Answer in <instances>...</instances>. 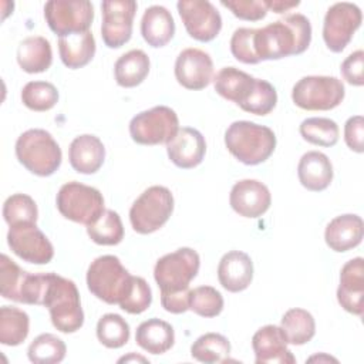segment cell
<instances>
[{
	"label": "cell",
	"instance_id": "obj_5",
	"mask_svg": "<svg viewBox=\"0 0 364 364\" xmlns=\"http://www.w3.org/2000/svg\"><path fill=\"white\" fill-rule=\"evenodd\" d=\"M173 212V195L166 186L154 185L145 189L129 209V222L139 235L161 229Z\"/></svg>",
	"mask_w": 364,
	"mask_h": 364
},
{
	"label": "cell",
	"instance_id": "obj_36",
	"mask_svg": "<svg viewBox=\"0 0 364 364\" xmlns=\"http://www.w3.org/2000/svg\"><path fill=\"white\" fill-rule=\"evenodd\" d=\"M65 353H67L65 343L60 337L51 333H43L37 336L31 341L27 350L28 360L34 364L61 363L65 357Z\"/></svg>",
	"mask_w": 364,
	"mask_h": 364
},
{
	"label": "cell",
	"instance_id": "obj_50",
	"mask_svg": "<svg viewBox=\"0 0 364 364\" xmlns=\"http://www.w3.org/2000/svg\"><path fill=\"white\" fill-rule=\"evenodd\" d=\"M131 360H136V361H146V358H144V357H139V355H134V354H131V355H128V357H122V358H119L118 361L119 363H122V361H131Z\"/></svg>",
	"mask_w": 364,
	"mask_h": 364
},
{
	"label": "cell",
	"instance_id": "obj_21",
	"mask_svg": "<svg viewBox=\"0 0 364 364\" xmlns=\"http://www.w3.org/2000/svg\"><path fill=\"white\" fill-rule=\"evenodd\" d=\"M218 279L222 287L230 293L246 290L253 279V262L240 250L225 253L218 264Z\"/></svg>",
	"mask_w": 364,
	"mask_h": 364
},
{
	"label": "cell",
	"instance_id": "obj_45",
	"mask_svg": "<svg viewBox=\"0 0 364 364\" xmlns=\"http://www.w3.org/2000/svg\"><path fill=\"white\" fill-rule=\"evenodd\" d=\"M220 4L229 9L237 18L247 21H259L269 11L263 0H222Z\"/></svg>",
	"mask_w": 364,
	"mask_h": 364
},
{
	"label": "cell",
	"instance_id": "obj_34",
	"mask_svg": "<svg viewBox=\"0 0 364 364\" xmlns=\"http://www.w3.org/2000/svg\"><path fill=\"white\" fill-rule=\"evenodd\" d=\"M299 131L304 141L324 148L334 146L340 135L337 122L324 117H311L301 121Z\"/></svg>",
	"mask_w": 364,
	"mask_h": 364
},
{
	"label": "cell",
	"instance_id": "obj_17",
	"mask_svg": "<svg viewBox=\"0 0 364 364\" xmlns=\"http://www.w3.org/2000/svg\"><path fill=\"white\" fill-rule=\"evenodd\" d=\"M229 203L237 215L256 219L270 208L272 195L269 188L260 181L242 179L232 186Z\"/></svg>",
	"mask_w": 364,
	"mask_h": 364
},
{
	"label": "cell",
	"instance_id": "obj_27",
	"mask_svg": "<svg viewBox=\"0 0 364 364\" xmlns=\"http://www.w3.org/2000/svg\"><path fill=\"white\" fill-rule=\"evenodd\" d=\"M135 341L146 353L158 355L172 348L175 331L169 323L161 318H149L138 326Z\"/></svg>",
	"mask_w": 364,
	"mask_h": 364
},
{
	"label": "cell",
	"instance_id": "obj_22",
	"mask_svg": "<svg viewBox=\"0 0 364 364\" xmlns=\"http://www.w3.org/2000/svg\"><path fill=\"white\" fill-rule=\"evenodd\" d=\"M364 236V223L358 215L346 213L328 222L324 232L327 246L338 253L357 247Z\"/></svg>",
	"mask_w": 364,
	"mask_h": 364
},
{
	"label": "cell",
	"instance_id": "obj_15",
	"mask_svg": "<svg viewBox=\"0 0 364 364\" xmlns=\"http://www.w3.org/2000/svg\"><path fill=\"white\" fill-rule=\"evenodd\" d=\"M188 34L200 43L212 41L222 28V17L208 0H181L176 3Z\"/></svg>",
	"mask_w": 364,
	"mask_h": 364
},
{
	"label": "cell",
	"instance_id": "obj_40",
	"mask_svg": "<svg viewBox=\"0 0 364 364\" xmlns=\"http://www.w3.org/2000/svg\"><path fill=\"white\" fill-rule=\"evenodd\" d=\"M277 104L276 88L266 80L255 78V85L247 98L239 105L243 111L255 115L270 114Z\"/></svg>",
	"mask_w": 364,
	"mask_h": 364
},
{
	"label": "cell",
	"instance_id": "obj_44",
	"mask_svg": "<svg viewBox=\"0 0 364 364\" xmlns=\"http://www.w3.org/2000/svg\"><path fill=\"white\" fill-rule=\"evenodd\" d=\"M255 30L256 28H249V27H240L236 28L232 34L230 38V51L233 57L243 63V64H257L260 63L255 46H253V38H255Z\"/></svg>",
	"mask_w": 364,
	"mask_h": 364
},
{
	"label": "cell",
	"instance_id": "obj_7",
	"mask_svg": "<svg viewBox=\"0 0 364 364\" xmlns=\"http://www.w3.org/2000/svg\"><path fill=\"white\" fill-rule=\"evenodd\" d=\"M131 280L129 272L114 255H104L91 262L87 270L88 290L107 304H118Z\"/></svg>",
	"mask_w": 364,
	"mask_h": 364
},
{
	"label": "cell",
	"instance_id": "obj_26",
	"mask_svg": "<svg viewBox=\"0 0 364 364\" xmlns=\"http://www.w3.org/2000/svg\"><path fill=\"white\" fill-rule=\"evenodd\" d=\"M17 63L28 74L44 73L53 63L50 41L43 36H30L17 47Z\"/></svg>",
	"mask_w": 364,
	"mask_h": 364
},
{
	"label": "cell",
	"instance_id": "obj_3",
	"mask_svg": "<svg viewBox=\"0 0 364 364\" xmlns=\"http://www.w3.org/2000/svg\"><path fill=\"white\" fill-rule=\"evenodd\" d=\"M225 145L239 162L259 165L274 152L276 135L266 125L252 121H235L225 132Z\"/></svg>",
	"mask_w": 364,
	"mask_h": 364
},
{
	"label": "cell",
	"instance_id": "obj_20",
	"mask_svg": "<svg viewBox=\"0 0 364 364\" xmlns=\"http://www.w3.org/2000/svg\"><path fill=\"white\" fill-rule=\"evenodd\" d=\"M364 260L354 257L348 260L340 272V284L337 289L338 304L348 313L363 316L364 304Z\"/></svg>",
	"mask_w": 364,
	"mask_h": 364
},
{
	"label": "cell",
	"instance_id": "obj_49",
	"mask_svg": "<svg viewBox=\"0 0 364 364\" xmlns=\"http://www.w3.org/2000/svg\"><path fill=\"white\" fill-rule=\"evenodd\" d=\"M267 10H272L273 13H284L289 11L293 7H297L300 4V1H294V0H263Z\"/></svg>",
	"mask_w": 364,
	"mask_h": 364
},
{
	"label": "cell",
	"instance_id": "obj_11",
	"mask_svg": "<svg viewBox=\"0 0 364 364\" xmlns=\"http://www.w3.org/2000/svg\"><path fill=\"white\" fill-rule=\"evenodd\" d=\"M50 30L58 37L88 31L94 20V7L88 0H50L44 6Z\"/></svg>",
	"mask_w": 364,
	"mask_h": 364
},
{
	"label": "cell",
	"instance_id": "obj_28",
	"mask_svg": "<svg viewBox=\"0 0 364 364\" xmlns=\"http://www.w3.org/2000/svg\"><path fill=\"white\" fill-rule=\"evenodd\" d=\"M95 48V38L90 30L58 38L60 58L71 70L87 65L94 58Z\"/></svg>",
	"mask_w": 364,
	"mask_h": 364
},
{
	"label": "cell",
	"instance_id": "obj_23",
	"mask_svg": "<svg viewBox=\"0 0 364 364\" xmlns=\"http://www.w3.org/2000/svg\"><path fill=\"white\" fill-rule=\"evenodd\" d=\"M68 159L78 173H95L104 164L105 148L102 141L91 134L75 136L68 148Z\"/></svg>",
	"mask_w": 364,
	"mask_h": 364
},
{
	"label": "cell",
	"instance_id": "obj_13",
	"mask_svg": "<svg viewBox=\"0 0 364 364\" xmlns=\"http://www.w3.org/2000/svg\"><path fill=\"white\" fill-rule=\"evenodd\" d=\"M7 243L16 256L33 264H47L54 257L51 242L33 222L10 226Z\"/></svg>",
	"mask_w": 364,
	"mask_h": 364
},
{
	"label": "cell",
	"instance_id": "obj_12",
	"mask_svg": "<svg viewBox=\"0 0 364 364\" xmlns=\"http://www.w3.org/2000/svg\"><path fill=\"white\" fill-rule=\"evenodd\" d=\"M363 21L361 10L348 1L334 3L328 7L323 23V40L333 53H341L351 41Z\"/></svg>",
	"mask_w": 364,
	"mask_h": 364
},
{
	"label": "cell",
	"instance_id": "obj_30",
	"mask_svg": "<svg viewBox=\"0 0 364 364\" xmlns=\"http://www.w3.org/2000/svg\"><path fill=\"white\" fill-rule=\"evenodd\" d=\"M149 57L139 48L129 50L122 54L114 65V75L118 85L132 88L139 85L149 73Z\"/></svg>",
	"mask_w": 364,
	"mask_h": 364
},
{
	"label": "cell",
	"instance_id": "obj_19",
	"mask_svg": "<svg viewBox=\"0 0 364 364\" xmlns=\"http://www.w3.org/2000/svg\"><path fill=\"white\" fill-rule=\"evenodd\" d=\"M168 158L181 169H192L198 166L206 154V142L203 135L191 127H182L175 136L166 144Z\"/></svg>",
	"mask_w": 364,
	"mask_h": 364
},
{
	"label": "cell",
	"instance_id": "obj_2",
	"mask_svg": "<svg viewBox=\"0 0 364 364\" xmlns=\"http://www.w3.org/2000/svg\"><path fill=\"white\" fill-rule=\"evenodd\" d=\"M41 306L50 311L53 326L61 333H75L84 324L80 293L75 283L55 273H47Z\"/></svg>",
	"mask_w": 364,
	"mask_h": 364
},
{
	"label": "cell",
	"instance_id": "obj_29",
	"mask_svg": "<svg viewBox=\"0 0 364 364\" xmlns=\"http://www.w3.org/2000/svg\"><path fill=\"white\" fill-rule=\"evenodd\" d=\"M253 85L255 77L236 67H223L213 77L215 91L225 100L237 105L247 98Z\"/></svg>",
	"mask_w": 364,
	"mask_h": 364
},
{
	"label": "cell",
	"instance_id": "obj_48",
	"mask_svg": "<svg viewBox=\"0 0 364 364\" xmlns=\"http://www.w3.org/2000/svg\"><path fill=\"white\" fill-rule=\"evenodd\" d=\"M189 293L181 291V293H169V294H161V304L162 307L172 313V314H181L189 310Z\"/></svg>",
	"mask_w": 364,
	"mask_h": 364
},
{
	"label": "cell",
	"instance_id": "obj_25",
	"mask_svg": "<svg viewBox=\"0 0 364 364\" xmlns=\"http://www.w3.org/2000/svg\"><path fill=\"white\" fill-rule=\"evenodd\" d=\"M141 34L148 46L159 48L166 46L175 34V21L171 11L164 6H151L144 11Z\"/></svg>",
	"mask_w": 364,
	"mask_h": 364
},
{
	"label": "cell",
	"instance_id": "obj_1",
	"mask_svg": "<svg viewBox=\"0 0 364 364\" xmlns=\"http://www.w3.org/2000/svg\"><path fill=\"white\" fill-rule=\"evenodd\" d=\"M311 41L310 20L300 13L255 30L253 46L259 61L280 60L304 53Z\"/></svg>",
	"mask_w": 364,
	"mask_h": 364
},
{
	"label": "cell",
	"instance_id": "obj_4",
	"mask_svg": "<svg viewBox=\"0 0 364 364\" xmlns=\"http://www.w3.org/2000/svg\"><path fill=\"white\" fill-rule=\"evenodd\" d=\"M18 162L37 176H50L61 165V148L53 135L41 128L23 132L16 141Z\"/></svg>",
	"mask_w": 364,
	"mask_h": 364
},
{
	"label": "cell",
	"instance_id": "obj_10",
	"mask_svg": "<svg viewBox=\"0 0 364 364\" xmlns=\"http://www.w3.org/2000/svg\"><path fill=\"white\" fill-rule=\"evenodd\" d=\"M178 129V115L166 105H156L142 111L129 122V135L139 145L168 144Z\"/></svg>",
	"mask_w": 364,
	"mask_h": 364
},
{
	"label": "cell",
	"instance_id": "obj_39",
	"mask_svg": "<svg viewBox=\"0 0 364 364\" xmlns=\"http://www.w3.org/2000/svg\"><path fill=\"white\" fill-rule=\"evenodd\" d=\"M21 101L28 109L44 112L58 102V91L48 81H30L21 90Z\"/></svg>",
	"mask_w": 364,
	"mask_h": 364
},
{
	"label": "cell",
	"instance_id": "obj_31",
	"mask_svg": "<svg viewBox=\"0 0 364 364\" xmlns=\"http://www.w3.org/2000/svg\"><path fill=\"white\" fill-rule=\"evenodd\" d=\"M280 328L284 334L287 344L303 346L314 337L316 321L310 311L294 307L283 314Z\"/></svg>",
	"mask_w": 364,
	"mask_h": 364
},
{
	"label": "cell",
	"instance_id": "obj_35",
	"mask_svg": "<svg viewBox=\"0 0 364 364\" xmlns=\"http://www.w3.org/2000/svg\"><path fill=\"white\" fill-rule=\"evenodd\" d=\"M230 354L229 340L219 333H206L198 337L191 346V355L206 364L223 363Z\"/></svg>",
	"mask_w": 364,
	"mask_h": 364
},
{
	"label": "cell",
	"instance_id": "obj_46",
	"mask_svg": "<svg viewBox=\"0 0 364 364\" xmlns=\"http://www.w3.org/2000/svg\"><path fill=\"white\" fill-rule=\"evenodd\" d=\"M341 75L343 78L354 87H361L364 84V51L357 50L351 53L341 63Z\"/></svg>",
	"mask_w": 364,
	"mask_h": 364
},
{
	"label": "cell",
	"instance_id": "obj_47",
	"mask_svg": "<svg viewBox=\"0 0 364 364\" xmlns=\"http://www.w3.org/2000/svg\"><path fill=\"white\" fill-rule=\"evenodd\" d=\"M344 141L347 146L361 154L364 151V119L361 115L350 117L344 124Z\"/></svg>",
	"mask_w": 364,
	"mask_h": 364
},
{
	"label": "cell",
	"instance_id": "obj_41",
	"mask_svg": "<svg viewBox=\"0 0 364 364\" xmlns=\"http://www.w3.org/2000/svg\"><path fill=\"white\" fill-rule=\"evenodd\" d=\"M3 218L9 226L37 222L38 209L34 199L26 193H14L3 203Z\"/></svg>",
	"mask_w": 364,
	"mask_h": 364
},
{
	"label": "cell",
	"instance_id": "obj_37",
	"mask_svg": "<svg viewBox=\"0 0 364 364\" xmlns=\"http://www.w3.org/2000/svg\"><path fill=\"white\" fill-rule=\"evenodd\" d=\"M129 324L115 313L104 314L97 323V338L107 348H119L129 340Z\"/></svg>",
	"mask_w": 364,
	"mask_h": 364
},
{
	"label": "cell",
	"instance_id": "obj_8",
	"mask_svg": "<svg viewBox=\"0 0 364 364\" xmlns=\"http://www.w3.org/2000/svg\"><path fill=\"white\" fill-rule=\"evenodd\" d=\"M58 212L68 220L91 225L105 210L102 193L92 186L71 181L64 183L55 198Z\"/></svg>",
	"mask_w": 364,
	"mask_h": 364
},
{
	"label": "cell",
	"instance_id": "obj_43",
	"mask_svg": "<svg viewBox=\"0 0 364 364\" xmlns=\"http://www.w3.org/2000/svg\"><path fill=\"white\" fill-rule=\"evenodd\" d=\"M151 303L152 291L146 280L139 276H131L128 289L118 303L119 309L129 314H141L148 310Z\"/></svg>",
	"mask_w": 364,
	"mask_h": 364
},
{
	"label": "cell",
	"instance_id": "obj_18",
	"mask_svg": "<svg viewBox=\"0 0 364 364\" xmlns=\"http://www.w3.org/2000/svg\"><path fill=\"white\" fill-rule=\"evenodd\" d=\"M256 364H294L296 357L287 348V341L280 327L267 324L252 337Z\"/></svg>",
	"mask_w": 364,
	"mask_h": 364
},
{
	"label": "cell",
	"instance_id": "obj_33",
	"mask_svg": "<svg viewBox=\"0 0 364 364\" xmlns=\"http://www.w3.org/2000/svg\"><path fill=\"white\" fill-rule=\"evenodd\" d=\"M90 239L102 246H114L124 239V226L119 215L111 209H105L101 216L87 226Z\"/></svg>",
	"mask_w": 364,
	"mask_h": 364
},
{
	"label": "cell",
	"instance_id": "obj_38",
	"mask_svg": "<svg viewBox=\"0 0 364 364\" xmlns=\"http://www.w3.org/2000/svg\"><path fill=\"white\" fill-rule=\"evenodd\" d=\"M28 272L23 270L16 264L7 255L0 257V291L1 296L7 300L21 303V294L28 277Z\"/></svg>",
	"mask_w": 364,
	"mask_h": 364
},
{
	"label": "cell",
	"instance_id": "obj_24",
	"mask_svg": "<svg viewBox=\"0 0 364 364\" xmlns=\"http://www.w3.org/2000/svg\"><path fill=\"white\" fill-rule=\"evenodd\" d=\"M333 165L328 156L318 151L303 154L297 165V176L300 183L311 192L327 189L333 181Z\"/></svg>",
	"mask_w": 364,
	"mask_h": 364
},
{
	"label": "cell",
	"instance_id": "obj_16",
	"mask_svg": "<svg viewBox=\"0 0 364 364\" xmlns=\"http://www.w3.org/2000/svg\"><path fill=\"white\" fill-rule=\"evenodd\" d=\"M213 77V61L210 55L195 47L185 48L175 61V78L186 90H203Z\"/></svg>",
	"mask_w": 364,
	"mask_h": 364
},
{
	"label": "cell",
	"instance_id": "obj_32",
	"mask_svg": "<svg viewBox=\"0 0 364 364\" xmlns=\"http://www.w3.org/2000/svg\"><path fill=\"white\" fill-rule=\"evenodd\" d=\"M30 318L26 311L11 306L0 309V343L3 346H20L28 336Z\"/></svg>",
	"mask_w": 364,
	"mask_h": 364
},
{
	"label": "cell",
	"instance_id": "obj_42",
	"mask_svg": "<svg viewBox=\"0 0 364 364\" xmlns=\"http://www.w3.org/2000/svg\"><path fill=\"white\" fill-rule=\"evenodd\" d=\"M189 310L200 317H216L223 310V297L212 286H199L189 293Z\"/></svg>",
	"mask_w": 364,
	"mask_h": 364
},
{
	"label": "cell",
	"instance_id": "obj_9",
	"mask_svg": "<svg viewBox=\"0 0 364 364\" xmlns=\"http://www.w3.org/2000/svg\"><path fill=\"white\" fill-rule=\"evenodd\" d=\"M346 95L341 80L328 75H307L300 78L291 90L296 107L306 111H328L338 107Z\"/></svg>",
	"mask_w": 364,
	"mask_h": 364
},
{
	"label": "cell",
	"instance_id": "obj_14",
	"mask_svg": "<svg viewBox=\"0 0 364 364\" xmlns=\"http://www.w3.org/2000/svg\"><path fill=\"white\" fill-rule=\"evenodd\" d=\"M136 7V1L132 0H105L101 3V37L107 47L119 48L131 40Z\"/></svg>",
	"mask_w": 364,
	"mask_h": 364
},
{
	"label": "cell",
	"instance_id": "obj_6",
	"mask_svg": "<svg viewBox=\"0 0 364 364\" xmlns=\"http://www.w3.org/2000/svg\"><path fill=\"white\" fill-rule=\"evenodd\" d=\"M200 257L191 247H179L158 259L154 269V279L161 294L181 293L189 290V283L196 277Z\"/></svg>",
	"mask_w": 364,
	"mask_h": 364
}]
</instances>
